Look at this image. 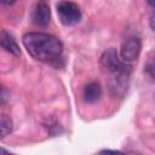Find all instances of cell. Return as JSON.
<instances>
[{"instance_id":"obj_1","label":"cell","mask_w":155,"mask_h":155,"mask_svg":"<svg viewBox=\"0 0 155 155\" xmlns=\"http://www.w3.org/2000/svg\"><path fill=\"white\" fill-rule=\"evenodd\" d=\"M22 42L28 53L41 62H54L61 58L63 52L62 41L47 33H27L23 35Z\"/></svg>"},{"instance_id":"obj_2","label":"cell","mask_w":155,"mask_h":155,"mask_svg":"<svg viewBox=\"0 0 155 155\" xmlns=\"http://www.w3.org/2000/svg\"><path fill=\"white\" fill-rule=\"evenodd\" d=\"M101 65L108 73H119V71H128L131 73V64L122 61L117 51L113 47L105 50L101 57Z\"/></svg>"},{"instance_id":"obj_3","label":"cell","mask_w":155,"mask_h":155,"mask_svg":"<svg viewBox=\"0 0 155 155\" xmlns=\"http://www.w3.org/2000/svg\"><path fill=\"white\" fill-rule=\"evenodd\" d=\"M56 10L59 21L64 25H75L81 21V10L79 5L73 1L62 0L56 5Z\"/></svg>"},{"instance_id":"obj_4","label":"cell","mask_w":155,"mask_h":155,"mask_svg":"<svg viewBox=\"0 0 155 155\" xmlns=\"http://www.w3.org/2000/svg\"><path fill=\"white\" fill-rule=\"evenodd\" d=\"M130 75L131 73L128 71H119V73L110 74L108 87H109V93L111 97L121 98L125 96L128 88V84H130Z\"/></svg>"},{"instance_id":"obj_5","label":"cell","mask_w":155,"mask_h":155,"mask_svg":"<svg viewBox=\"0 0 155 155\" xmlns=\"http://www.w3.org/2000/svg\"><path fill=\"white\" fill-rule=\"evenodd\" d=\"M142 50V41L137 36H130L127 38L120 47V57L122 61L130 63L132 61H136L140 53Z\"/></svg>"},{"instance_id":"obj_6","label":"cell","mask_w":155,"mask_h":155,"mask_svg":"<svg viewBox=\"0 0 155 155\" xmlns=\"http://www.w3.org/2000/svg\"><path fill=\"white\" fill-rule=\"evenodd\" d=\"M51 19V8L47 0H38L33 8V21L40 27H46Z\"/></svg>"},{"instance_id":"obj_7","label":"cell","mask_w":155,"mask_h":155,"mask_svg":"<svg viewBox=\"0 0 155 155\" xmlns=\"http://www.w3.org/2000/svg\"><path fill=\"white\" fill-rule=\"evenodd\" d=\"M0 45L6 52H8L16 57H18L21 54V50H19V46H18L16 39L13 38V35L11 33H8L5 29H2L0 33Z\"/></svg>"},{"instance_id":"obj_8","label":"cell","mask_w":155,"mask_h":155,"mask_svg":"<svg viewBox=\"0 0 155 155\" xmlns=\"http://www.w3.org/2000/svg\"><path fill=\"white\" fill-rule=\"evenodd\" d=\"M84 101L87 103H94L102 97V87L98 81H91L87 84L82 92Z\"/></svg>"},{"instance_id":"obj_9","label":"cell","mask_w":155,"mask_h":155,"mask_svg":"<svg viewBox=\"0 0 155 155\" xmlns=\"http://www.w3.org/2000/svg\"><path fill=\"white\" fill-rule=\"evenodd\" d=\"M1 138H5L6 136H8L12 130H13V121L10 116L2 114L1 115Z\"/></svg>"},{"instance_id":"obj_10","label":"cell","mask_w":155,"mask_h":155,"mask_svg":"<svg viewBox=\"0 0 155 155\" xmlns=\"http://www.w3.org/2000/svg\"><path fill=\"white\" fill-rule=\"evenodd\" d=\"M144 73L148 75V78L155 82V56L154 57H150L145 65H144Z\"/></svg>"},{"instance_id":"obj_11","label":"cell","mask_w":155,"mask_h":155,"mask_svg":"<svg viewBox=\"0 0 155 155\" xmlns=\"http://www.w3.org/2000/svg\"><path fill=\"white\" fill-rule=\"evenodd\" d=\"M8 96H10V92H7L6 87H2L1 88V97H0V103L4 105L6 103V101L8 99Z\"/></svg>"},{"instance_id":"obj_12","label":"cell","mask_w":155,"mask_h":155,"mask_svg":"<svg viewBox=\"0 0 155 155\" xmlns=\"http://www.w3.org/2000/svg\"><path fill=\"white\" fill-rule=\"evenodd\" d=\"M149 25H150V28H151V30L155 33V13L150 17V19H149Z\"/></svg>"},{"instance_id":"obj_13","label":"cell","mask_w":155,"mask_h":155,"mask_svg":"<svg viewBox=\"0 0 155 155\" xmlns=\"http://www.w3.org/2000/svg\"><path fill=\"white\" fill-rule=\"evenodd\" d=\"M16 1H17V0H0L1 5H4V6H11V5H13Z\"/></svg>"},{"instance_id":"obj_14","label":"cell","mask_w":155,"mask_h":155,"mask_svg":"<svg viewBox=\"0 0 155 155\" xmlns=\"http://www.w3.org/2000/svg\"><path fill=\"white\" fill-rule=\"evenodd\" d=\"M99 153H101V154H103V153H107V154H108V153H113V154H120L121 151H119V150H109V149H107V150H101Z\"/></svg>"},{"instance_id":"obj_15","label":"cell","mask_w":155,"mask_h":155,"mask_svg":"<svg viewBox=\"0 0 155 155\" xmlns=\"http://www.w3.org/2000/svg\"><path fill=\"white\" fill-rule=\"evenodd\" d=\"M147 2H148V5H149L150 7L155 8V0H147Z\"/></svg>"}]
</instances>
